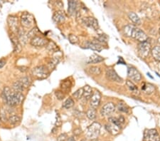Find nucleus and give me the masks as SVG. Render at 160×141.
I'll use <instances>...</instances> for the list:
<instances>
[{
	"instance_id": "f257e3e1",
	"label": "nucleus",
	"mask_w": 160,
	"mask_h": 141,
	"mask_svg": "<svg viewBox=\"0 0 160 141\" xmlns=\"http://www.w3.org/2000/svg\"><path fill=\"white\" fill-rule=\"evenodd\" d=\"M2 96L4 101L9 106H15L21 104L24 98V96L21 93L11 91L10 88L7 86L4 88Z\"/></svg>"
},
{
	"instance_id": "f03ea898",
	"label": "nucleus",
	"mask_w": 160,
	"mask_h": 141,
	"mask_svg": "<svg viewBox=\"0 0 160 141\" xmlns=\"http://www.w3.org/2000/svg\"><path fill=\"white\" fill-rule=\"evenodd\" d=\"M123 32L126 37L133 38L137 41L142 42L147 41L148 39L147 34L139 28L133 25H127L123 28Z\"/></svg>"
},
{
	"instance_id": "7ed1b4c3",
	"label": "nucleus",
	"mask_w": 160,
	"mask_h": 141,
	"mask_svg": "<svg viewBox=\"0 0 160 141\" xmlns=\"http://www.w3.org/2000/svg\"><path fill=\"white\" fill-rule=\"evenodd\" d=\"M101 126L98 123H93L91 124V126L88 127L86 133V136L88 139L90 140H95L98 138L99 134H100Z\"/></svg>"
},
{
	"instance_id": "20e7f679",
	"label": "nucleus",
	"mask_w": 160,
	"mask_h": 141,
	"mask_svg": "<svg viewBox=\"0 0 160 141\" xmlns=\"http://www.w3.org/2000/svg\"><path fill=\"white\" fill-rule=\"evenodd\" d=\"M31 74L38 79H44L49 76V70L45 66H38L32 69Z\"/></svg>"
},
{
	"instance_id": "39448f33",
	"label": "nucleus",
	"mask_w": 160,
	"mask_h": 141,
	"mask_svg": "<svg viewBox=\"0 0 160 141\" xmlns=\"http://www.w3.org/2000/svg\"><path fill=\"white\" fill-rule=\"evenodd\" d=\"M138 54L141 58H146L151 52V44L148 41L139 43L137 47Z\"/></svg>"
},
{
	"instance_id": "423d86ee",
	"label": "nucleus",
	"mask_w": 160,
	"mask_h": 141,
	"mask_svg": "<svg viewBox=\"0 0 160 141\" xmlns=\"http://www.w3.org/2000/svg\"><path fill=\"white\" fill-rule=\"evenodd\" d=\"M34 17L29 12H24L21 17V25L24 28L29 29L34 25Z\"/></svg>"
},
{
	"instance_id": "0eeeda50",
	"label": "nucleus",
	"mask_w": 160,
	"mask_h": 141,
	"mask_svg": "<svg viewBox=\"0 0 160 141\" xmlns=\"http://www.w3.org/2000/svg\"><path fill=\"white\" fill-rule=\"evenodd\" d=\"M145 141H160V136L156 129L145 130L144 133Z\"/></svg>"
},
{
	"instance_id": "6e6552de",
	"label": "nucleus",
	"mask_w": 160,
	"mask_h": 141,
	"mask_svg": "<svg viewBox=\"0 0 160 141\" xmlns=\"http://www.w3.org/2000/svg\"><path fill=\"white\" fill-rule=\"evenodd\" d=\"M7 23L9 29L12 31V33L17 34L18 31H19V19L15 16L10 15L8 17Z\"/></svg>"
},
{
	"instance_id": "1a4fd4ad",
	"label": "nucleus",
	"mask_w": 160,
	"mask_h": 141,
	"mask_svg": "<svg viewBox=\"0 0 160 141\" xmlns=\"http://www.w3.org/2000/svg\"><path fill=\"white\" fill-rule=\"evenodd\" d=\"M127 76H128L129 79L135 82L140 81L142 79L141 74L139 73V70L135 68V67H129L127 70Z\"/></svg>"
},
{
	"instance_id": "9d476101",
	"label": "nucleus",
	"mask_w": 160,
	"mask_h": 141,
	"mask_svg": "<svg viewBox=\"0 0 160 141\" xmlns=\"http://www.w3.org/2000/svg\"><path fill=\"white\" fill-rule=\"evenodd\" d=\"M115 110V106L113 103H108L103 106L100 110V114L102 116L107 117L113 113Z\"/></svg>"
},
{
	"instance_id": "9b49d317",
	"label": "nucleus",
	"mask_w": 160,
	"mask_h": 141,
	"mask_svg": "<svg viewBox=\"0 0 160 141\" xmlns=\"http://www.w3.org/2000/svg\"><path fill=\"white\" fill-rule=\"evenodd\" d=\"M83 23L87 27H90L94 30H98L99 28V24L98 20L94 17H85L83 19Z\"/></svg>"
},
{
	"instance_id": "f8f14e48",
	"label": "nucleus",
	"mask_w": 160,
	"mask_h": 141,
	"mask_svg": "<svg viewBox=\"0 0 160 141\" xmlns=\"http://www.w3.org/2000/svg\"><path fill=\"white\" fill-rule=\"evenodd\" d=\"M48 43V41L45 38L39 37V36H36L33 39H31L30 44L33 46H38V47H41V46H46Z\"/></svg>"
},
{
	"instance_id": "ddd939ff",
	"label": "nucleus",
	"mask_w": 160,
	"mask_h": 141,
	"mask_svg": "<svg viewBox=\"0 0 160 141\" xmlns=\"http://www.w3.org/2000/svg\"><path fill=\"white\" fill-rule=\"evenodd\" d=\"M106 77L108 79L112 80V81L117 82V83H122V79L118 76L115 70L112 68H109L106 70Z\"/></svg>"
},
{
	"instance_id": "4468645a",
	"label": "nucleus",
	"mask_w": 160,
	"mask_h": 141,
	"mask_svg": "<svg viewBox=\"0 0 160 141\" xmlns=\"http://www.w3.org/2000/svg\"><path fill=\"white\" fill-rule=\"evenodd\" d=\"M100 100H101V94L100 93V92L95 91L93 93V94L90 98V104L91 108H94V109L98 108L99 105H100Z\"/></svg>"
},
{
	"instance_id": "2eb2a0df",
	"label": "nucleus",
	"mask_w": 160,
	"mask_h": 141,
	"mask_svg": "<svg viewBox=\"0 0 160 141\" xmlns=\"http://www.w3.org/2000/svg\"><path fill=\"white\" fill-rule=\"evenodd\" d=\"M84 46L87 49H90L95 51H100L103 49V46L98 41H87L85 42Z\"/></svg>"
},
{
	"instance_id": "dca6fc26",
	"label": "nucleus",
	"mask_w": 160,
	"mask_h": 141,
	"mask_svg": "<svg viewBox=\"0 0 160 141\" xmlns=\"http://www.w3.org/2000/svg\"><path fill=\"white\" fill-rule=\"evenodd\" d=\"M142 90L144 93L147 94V95H150L155 90V86L151 84L143 83L142 85Z\"/></svg>"
},
{
	"instance_id": "f3484780",
	"label": "nucleus",
	"mask_w": 160,
	"mask_h": 141,
	"mask_svg": "<svg viewBox=\"0 0 160 141\" xmlns=\"http://www.w3.org/2000/svg\"><path fill=\"white\" fill-rule=\"evenodd\" d=\"M53 19H54V21L56 22V23L61 24L65 21V19H66V16H65L64 11H58L55 12L54 16H53Z\"/></svg>"
},
{
	"instance_id": "a211bd4d",
	"label": "nucleus",
	"mask_w": 160,
	"mask_h": 141,
	"mask_svg": "<svg viewBox=\"0 0 160 141\" xmlns=\"http://www.w3.org/2000/svg\"><path fill=\"white\" fill-rule=\"evenodd\" d=\"M105 128L108 131L111 133L112 135H116L119 133V128L117 127V126H115L113 123H108L105 125Z\"/></svg>"
},
{
	"instance_id": "6ab92c4d",
	"label": "nucleus",
	"mask_w": 160,
	"mask_h": 141,
	"mask_svg": "<svg viewBox=\"0 0 160 141\" xmlns=\"http://www.w3.org/2000/svg\"><path fill=\"white\" fill-rule=\"evenodd\" d=\"M127 15H128L129 19H130L131 21L132 22V23H134L135 25H141V19H140V18L138 17V15H137V14L133 12V11H130V12H129L128 14H127Z\"/></svg>"
},
{
	"instance_id": "aec40b11",
	"label": "nucleus",
	"mask_w": 160,
	"mask_h": 141,
	"mask_svg": "<svg viewBox=\"0 0 160 141\" xmlns=\"http://www.w3.org/2000/svg\"><path fill=\"white\" fill-rule=\"evenodd\" d=\"M104 58L102 56L98 55V54H93L92 56H90L88 58V64H98L100 62H102Z\"/></svg>"
},
{
	"instance_id": "412c9836",
	"label": "nucleus",
	"mask_w": 160,
	"mask_h": 141,
	"mask_svg": "<svg viewBox=\"0 0 160 141\" xmlns=\"http://www.w3.org/2000/svg\"><path fill=\"white\" fill-rule=\"evenodd\" d=\"M12 43L14 44V52L15 53H19L21 52L22 48L21 44H20L19 41V39H17V37H14L11 39Z\"/></svg>"
},
{
	"instance_id": "4be33fe9",
	"label": "nucleus",
	"mask_w": 160,
	"mask_h": 141,
	"mask_svg": "<svg viewBox=\"0 0 160 141\" xmlns=\"http://www.w3.org/2000/svg\"><path fill=\"white\" fill-rule=\"evenodd\" d=\"M152 55L154 59L158 62L160 61V46H156L152 49Z\"/></svg>"
},
{
	"instance_id": "5701e85b",
	"label": "nucleus",
	"mask_w": 160,
	"mask_h": 141,
	"mask_svg": "<svg viewBox=\"0 0 160 141\" xmlns=\"http://www.w3.org/2000/svg\"><path fill=\"white\" fill-rule=\"evenodd\" d=\"M77 2L76 1H69L68 2V11L70 15H74L77 9Z\"/></svg>"
},
{
	"instance_id": "b1692460",
	"label": "nucleus",
	"mask_w": 160,
	"mask_h": 141,
	"mask_svg": "<svg viewBox=\"0 0 160 141\" xmlns=\"http://www.w3.org/2000/svg\"><path fill=\"white\" fill-rule=\"evenodd\" d=\"M83 88V98L86 100L90 98L92 96V88H90V86L86 85Z\"/></svg>"
},
{
	"instance_id": "393cba45",
	"label": "nucleus",
	"mask_w": 160,
	"mask_h": 141,
	"mask_svg": "<svg viewBox=\"0 0 160 141\" xmlns=\"http://www.w3.org/2000/svg\"><path fill=\"white\" fill-rule=\"evenodd\" d=\"M12 89H13V91L15 92L21 93L24 90V87L19 80H17V81H15V83L12 84Z\"/></svg>"
},
{
	"instance_id": "a878e982",
	"label": "nucleus",
	"mask_w": 160,
	"mask_h": 141,
	"mask_svg": "<svg viewBox=\"0 0 160 141\" xmlns=\"http://www.w3.org/2000/svg\"><path fill=\"white\" fill-rule=\"evenodd\" d=\"M126 85L127 86V88H129V90L133 93H136L139 94V90L137 89V87L135 85V84L133 83L131 80H127L126 81Z\"/></svg>"
},
{
	"instance_id": "bb28decb",
	"label": "nucleus",
	"mask_w": 160,
	"mask_h": 141,
	"mask_svg": "<svg viewBox=\"0 0 160 141\" xmlns=\"http://www.w3.org/2000/svg\"><path fill=\"white\" fill-rule=\"evenodd\" d=\"M117 109L118 111L121 113H127L129 112V108L126 104L124 103H119L117 105Z\"/></svg>"
},
{
	"instance_id": "cd10ccee",
	"label": "nucleus",
	"mask_w": 160,
	"mask_h": 141,
	"mask_svg": "<svg viewBox=\"0 0 160 141\" xmlns=\"http://www.w3.org/2000/svg\"><path fill=\"white\" fill-rule=\"evenodd\" d=\"M8 120H9V123L11 125H16L18 123L20 122L21 120V118L17 115H12V116H10L8 118Z\"/></svg>"
},
{
	"instance_id": "c85d7f7f",
	"label": "nucleus",
	"mask_w": 160,
	"mask_h": 141,
	"mask_svg": "<svg viewBox=\"0 0 160 141\" xmlns=\"http://www.w3.org/2000/svg\"><path fill=\"white\" fill-rule=\"evenodd\" d=\"M21 83L24 88H28L29 86H30V84H31V79H30L29 77H27V76H26V77H23V78H21L20 79L18 80Z\"/></svg>"
},
{
	"instance_id": "c756f323",
	"label": "nucleus",
	"mask_w": 160,
	"mask_h": 141,
	"mask_svg": "<svg viewBox=\"0 0 160 141\" xmlns=\"http://www.w3.org/2000/svg\"><path fill=\"white\" fill-rule=\"evenodd\" d=\"M74 105V100L71 98H68V99L65 100L64 103H63V108H66V109H69L71 107H73Z\"/></svg>"
},
{
	"instance_id": "7c9ffc66",
	"label": "nucleus",
	"mask_w": 160,
	"mask_h": 141,
	"mask_svg": "<svg viewBox=\"0 0 160 141\" xmlns=\"http://www.w3.org/2000/svg\"><path fill=\"white\" fill-rule=\"evenodd\" d=\"M86 116L90 120H94L96 116V109H94V108H89L86 112Z\"/></svg>"
},
{
	"instance_id": "2f4dec72",
	"label": "nucleus",
	"mask_w": 160,
	"mask_h": 141,
	"mask_svg": "<svg viewBox=\"0 0 160 141\" xmlns=\"http://www.w3.org/2000/svg\"><path fill=\"white\" fill-rule=\"evenodd\" d=\"M89 72L91 74H93V75L97 76V75H100L101 74V68L99 67V66H91V67L89 68Z\"/></svg>"
},
{
	"instance_id": "473e14b6",
	"label": "nucleus",
	"mask_w": 160,
	"mask_h": 141,
	"mask_svg": "<svg viewBox=\"0 0 160 141\" xmlns=\"http://www.w3.org/2000/svg\"><path fill=\"white\" fill-rule=\"evenodd\" d=\"M38 32V30L37 28H34V29H31L27 34H26V37H27L28 39H33L34 37H36Z\"/></svg>"
},
{
	"instance_id": "72a5a7b5",
	"label": "nucleus",
	"mask_w": 160,
	"mask_h": 141,
	"mask_svg": "<svg viewBox=\"0 0 160 141\" xmlns=\"http://www.w3.org/2000/svg\"><path fill=\"white\" fill-rule=\"evenodd\" d=\"M83 95V88H79L78 90H77L76 92L73 94V96L75 99L76 100H79L82 98Z\"/></svg>"
},
{
	"instance_id": "f704fd0d",
	"label": "nucleus",
	"mask_w": 160,
	"mask_h": 141,
	"mask_svg": "<svg viewBox=\"0 0 160 141\" xmlns=\"http://www.w3.org/2000/svg\"><path fill=\"white\" fill-rule=\"evenodd\" d=\"M47 49L51 51H56V50H58V47L56 46V44L53 41H48L47 45Z\"/></svg>"
},
{
	"instance_id": "c9c22d12",
	"label": "nucleus",
	"mask_w": 160,
	"mask_h": 141,
	"mask_svg": "<svg viewBox=\"0 0 160 141\" xmlns=\"http://www.w3.org/2000/svg\"><path fill=\"white\" fill-rule=\"evenodd\" d=\"M109 120H110V122L111 123H113L114 125H115V126L119 127V128H121V126H122V125L120 122H119V120H118V118L112 117V118H109Z\"/></svg>"
},
{
	"instance_id": "e433bc0d",
	"label": "nucleus",
	"mask_w": 160,
	"mask_h": 141,
	"mask_svg": "<svg viewBox=\"0 0 160 141\" xmlns=\"http://www.w3.org/2000/svg\"><path fill=\"white\" fill-rule=\"evenodd\" d=\"M68 39H69L70 42L73 44H76L79 41V39L77 36L74 35V34H70L68 36Z\"/></svg>"
},
{
	"instance_id": "4c0bfd02",
	"label": "nucleus",
	"mask_w": 160,
	"mask_h": 141,
	"mask_svg": "<svg viewBox=\"0 0 160 141\" xmlns=\"http://www.w3.org/2000/svg\"><path fill=\"white\" fill-rule=\"evenodd\" d=\"M55 95L58 100H63L65 97L64 93L61 90H56L55 92Z\"/></svg>"
},
{
	"instance_id": "58836bf2",
	"label": "nucleus",
	"mask_w": 160,
	"mask_h": 141,
	"mask_svg": "<svg viewBox=\"0 0 160 141\" xmlns=\"http://www.w3.org/2000/svg\"><path fill=\"white\" fill-rule=\"evenodd\" d=\"M68 84H70V82L69 81V80H67V81H64V83H63L62 86H61V88L63 89H66V90H68V88L70 87V86H71V84H70V85H68Z\"/></svg>"
},
{
	"instance_id": "ea45409f",
	"label": "nucleus",
	"mask_w": 160,
	"mask_h": 141,
	"mask_svg": "<svg viewBox=\"0 0 160 141\" xmlns=\"http://www.w3.org/2000/svg\"><path fill=\"white\" fill-rule=\"evenodd\" d=\"M66 138H67V135L66 134H61L58 136V141H66Z\"/></svg>"
},
{
	"instance_id": "a19ab883",
	"label": "nucleus",
	"mask_w": 160,
	"mask_h": 141,
	"mask_svg": "<svg viewBox=\"0 0 160 141\" xmlns=\"http://www.w3.org/2000/svg\"><path fill=\"white\" fill-rule=\"evenodd\" d=\"M6 64V61H3V60H1L0 61V68H2Z\"/></svg>"
},
{
	"instance_id": "79ce46f5",
	"label": "nucleus",
	"mask_w": 160,
	"mask_h": 141,
	"mask_svg": "<svg viewBox=\"0 0 160 141\" xmlns=\"http://www.w3.org/2000/svg\"><path fill=\"white\" fill-rule=\"evenodd\" d=\"M67 141H76V140H75L73 137H70V138L67 140Z\"/></svg>"
},
{
	"instance_id": "37998d69",
	"label": "nucleus",
	"mask_w": 160,
	"mask_h": 141,
	"mask_svg": "<svg viewBox=\"0 0 160 141\" xmlns=\"http://www.w3.org/2000/svg\"><path fill=\"white\" fill-rule=\"evenodd\" d=\"M158 42H159V43H160V38H159V39H158Z\"/></svg>"
},
{
	"instance_id": "c03bdc74",
	"label": "nucleus",
	"mask_w": 160,
	"mask_h": 141,
	"mask_svg": "<svg viewBox=\"0 0 160 141\" xmlns=\"http://www.w3.org/2000/svg\"><path fill=\"white\" fill-rule=\"evenodd\" d=\"M80 141H86V140H81Z\"/></svg>"
},
{
	"instance_id": "a18cd8bd",
	"label": "nucleus",
	"mask_w": 160,
	"mask_h": 141,
	"mask_svg": "<svg viewBox=\"0 0 160 141\" xmlns=\"http://www.w3.org/2000/svg\"><path fill=\"white\" fill-rule=\"evenodd\" d=\"M0 121H1V116H0Z\"/></svg>"
},
{
	"instance_id": "49530a36",
	"label": "nucleus",
	"mask_w": 160,
	"mask_h": 141,
	"mask_svg": "<svg viewBox=\"0 0 160 141\" xmlns=\"http://www.w3.org/2000/svg\"><path fill=\"white\" fill-rule=\"evenodd\" d=\"M159 33H160V29H159Z\"/></svg>"
},
{
	"instance_id": "de8ad7c7",
	"label": "nucleus",
	"mask_w": 160,
	"mask_h": 141,
	"mask_svg": "<svg viewBox=\"0 0 160 141\" xmlns=\"http://www.w3.org/2000/svg\"><path fill=\"white\" fill-rule=\"evenodd\" d=\"M0 141H1V140H0Z\"/></svg>"
}]
</instances>
